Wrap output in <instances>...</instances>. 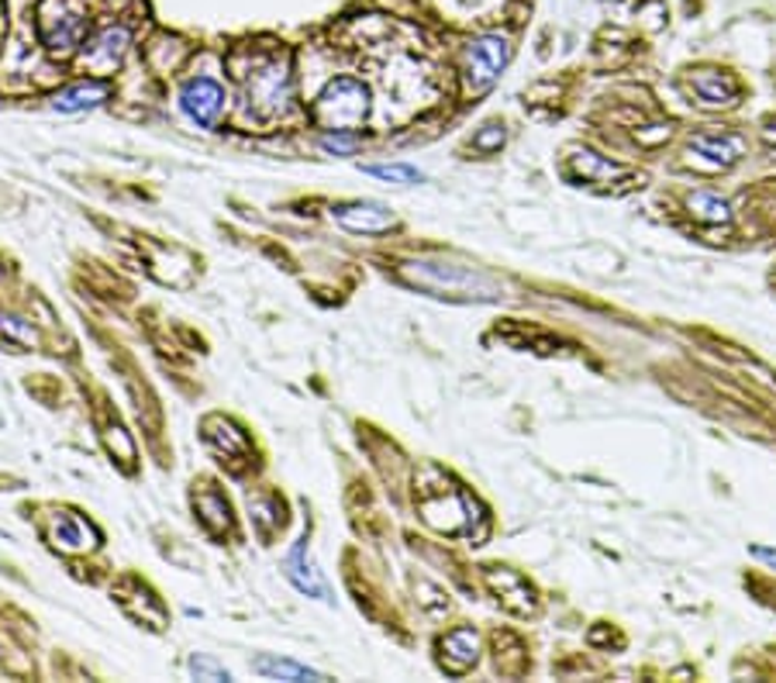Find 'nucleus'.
<instances>
[{
    "mask_svg": "<svg viewBox=\"0 0 776 683\" xmlns=\"http://www.w3.org/2000/svg\"><path fill=\"white\" fill-rule=\"evenodd\" d=\"M204 439H207L210 449H215L218 456H225V459H245L253 449L249 436H245V431L228 418H207L204 421Z\"/></svg>",
    "mask_w": 776,
    "mask_h": 683,
    "instance_id": "obj_12",
    "label": "nucleus"
},
{
    "mask_svg": "<svg viewBox=\"0 0 776 683\" xmlns=\"http://www.w3.org/2000/svg\"><path fill=\"white\" fill-rule=\"evenodd\" d=\"M197 515L204 521V528L210 535H225L232 528V508H228V500L218 494V490H207L197 497Z\"/></svg>",
    "mask_w": 776,
    "mask_h": 683,
    "instance_id": "obj_17",
    "label": "nucleus"
},
{
    "mask_svg": "<svg viewBox=\"0 0 776 683\" xmlns=\"http://www.w3.org/2000/svg\"><path fill=\"white\" fill-rule=\"evenodd\" d=\"M490 584L501 591L504 604H508L511 611H518V615H528V611L536 607V601H532V587H528V584L518 577V573H511V569L490 573Z\"/></svg>",
    "mask_w": 776,
    "mask_h": 683,
    "instance_id": "obj_16",
    "label": "nucleus"
},
{
    "mask_svg": "<svg viewBox=\"0 0 776 683\" xmlns=\"http://www.w3.org/2000/svg\"><path fill=\"white\" fill-rule=\"evenodd\" d=\"M225 87L215 80V77H194L187 80V87L180 90V107H184V115L200 125V128H210L222 111H225Z\"/></svg>",
    "mask_w": 776,
    "mask_h": 683,
    "instance_id": "obj_7",
    "label": "nucleus"
},
{
    "mask_svg": "<svg viewBox=\"0 0 776 683\" xmlns=\"http://www.w3.org/2000/svg\"><path fill=\"white\" fill-rule=\"evenodd\" d=\"M322 149L332 156H352L360 149V135L356 131H328V135H322Z\"/></svg>",
    "mask_w": 776,
    "mask_h": 683,
    "instance_id": "obj_22",
    "label": "nucleus"
},
{
    "mask_svg": "<svg viewBox=\"0 0 776 683\" xmlns=\"http://www.w3.org/2000/svg\"><path fill=\"white\" fill-rule=\"evenodd\" d=\"M480 656V635L473 628H455L439 642V663L445 673L463 676Z\"/></svg>",
    "mask_w": 776,
    "mask_h": 683,
    "instance_id": "obj_11",
    "label": "nucleus"
},
{
    "mask_svg": "<svg viewBox=\"0 0 776 683\" xmlns=\"http://www.w3.org/2000/svg\"><path fill=\"white\" fill-rule=\"evenodd\" d=\"M190 670H194L200 680H204V676H207V680H232V673H228L225 666L210 663V660H204V656H194V660H190Z\"/></svg>",
    "mask_w": 776,
    "mask_h": 683,
    "instance_id": "obj_25",
    "label": "nucleus"
},
{
    "mask_svg": "<svg viewBox=\"0 0 776 683\" xmlns=\"http://www.w3.org/2000/svg\"><path fill=\"white\" fill-rule=\"evenodd\" d=\"M284 569H287V580H291L301 594L317 597V601H332V591H328V584H325V577H322V569L314 566V559H311V553H307V543H304V538H301V543L287 553Z\"/></svg>",
    "mask_w": 776,
    "mask_h": 683,
    "instance_id": "obj_10",
    "label": "nucleus"
},
{
    "mask_svg": "<svg viewBox=\"0 0 776 683\" xmlns=\"http://www.w3.org/2000/svg\"><path fill=\"white\" fill-rule=\"evenodd\" d=\"M245 97H249V107L259 118L284 115L294 100V77H291L287 59L269 56V59L256 62L253 74L245 77Z\"/></svg>",
    "mask_w": 776,
    "mask_h": 683,
    "instance_id": "obj_4",
    "label": "nucleus"
},
{
    "mask_svg": "<svg viewBox=\"0 0 776 683\" xmlns=\"http://www.w3.org/2000/svg\"><path fill=\"white\" fill-rule=\"evenodd\" d=\"M108 84L104 80H80V84H69L52 97V107L62 115H80V111H94L104 100H108Z\"/></svg>",
    "mask_w": 776,
    "mask_h": 683,
    "instance_id": "obj_13",
    "label": "nucleus"
},
{
    "mask_svg": "<svg viewBox=\"0 0 776 683\" xmlns=\"http://www.w3.org/2000/svg\"><path fill=\"white\" fill-rule=\"evenodd\" d=\"M90 21L84 0H46L39 8V42L49 56L69 59L90 39Z\"/></svg>",
    "mask_w": 776,
    "mask_h": 683,
    "instance_id": "obj_2",
    "label": "nucleus"
},
{
    "mask_svg": "<svg viewBox=\"0 0 776 683\" xmlns=\"http://www.w3.org/2000/svg\"><path fill=\"white\" fill-rule=\"evenodd\" d=\"M131 597L125 594V591H118V601H121V607L128 611L131 618H138L143 625H149V628H156V632H163L166 628V607H163V601L149 591V587H143V584H135L131 580Z\"/></svg>",
    "mask_w": 776,
    "mask_h": 683,
    "instance_id": "obj_14",
    "label": "nucleus"
},
{
    "mask_svg": "<svg viewBox=\"0 0 776 683\" xmlns=\"http://www.w3.org/2000/svg\"><path fill=\"white\" fill-rule=\"evenodd\" d=\"M749 553H753L759 563H766L769 569H776V549H773V546H753Z\"/></svg>",
    "mask_w": 776,
    "mask_h": 683,
    "instance_id": "obj_26",
    "label": "nucleus"
},
{
    "mask_svg": "<svg viewBox=\"0 0 776 683\" xmlns=\"http://www.w3.org/2000/svg\"><path fill=\"white\" fill-rule=\"evenodd\" d=\"M253 670L259 676H269V680H322V673H317V670H307L301 663L279 660V656H263V660L253 663Z\"/></svg>",
    "mask_w": 776,
    "mask_h": 683,
    "instance_id": "obj_20",
    "label": "nucleus"
},
{
    "mask_svg": "<svg viewBox=\"0 0 776 683\" xmlns=\"http://www.w3.org/2000/svg\"><path fill=\"white\" fill-rule=\"evenodd\" d=\"M332 218L345 228V232H356V235H383L391 232L397 222L386 204L380 201H352V204H335L332 207Z\"/></svg>",
    "mask_w": 776,
    "mask_h": 683,
    "instance_id": "obj_8",
    "label": "nucleus"
},
{
    "mask_svg": "<svg viewBox=\"0 0 776 683\" xmlns=\"http://www.w3.org/2000/svg\"><path fill=\"white\" fill-rule=\"evenodd\" d=\"M404 280H411L421 291L449 301H498L504 297V283H498L490 273L452 263V260H414L404 266Z\"/></svg>",
    "mask_w": 776,
    "mask_h": 683,
    "instance_id": "obj_1",
    "label": "nucleus"
},
{
    "mask_svg": "<svg viewBox=\"0 0 776 683\" xmlns=\"http://www.w3.org/2000/svg\"><path fill=\"white\" fill-rule=\"evenodd\" d=\"M128 49H131V28L118 21V25H104L97 35H90L77 56L94 74H111L115 66H121Z\"/></svg>",
    "mask_w": 776,
    "mask_h": 683,
    "instance_id": "obj_6",
    "label": "nucleus"
},
{
    "mask_svg": "<svg viewBox=\"0 0 776 683\" xmlns=\"http://www.w3.org/2000/svg\"><path fill=\"white\" fill-rule=\"evenodd\" d=\"M370 115V90L356 77H335L314 100V118L328 131H356Z\"/></svg>",
    "mask_w": 776,
    "mask_h": 683,
    "instance_id": "obj_3",
    "label": "nucleus"
},
{
    "mask_svg": "<svg viewBox=\"0 0 776 683\" xmlns=\"http://www.w3.org/2000/svg\"><path fill=\"white\" fill-rule=\"evenodd\" d=\"M690 84H694V94L708 107L735 104V97H738V84L728 74H721V69H697Z\"/></svg>",
    "mask_w": 776,
    "mask_h": 683,
    "instance_id": "obj_15",
    "label": "nucleus"
},
{
    "mask_svg": "<svg viewBox=\"0 0 776 683\" xmlns=\"http://www.w3.org/2000/svg\"><path fill=\"white\" fill-rule=\"evenodd\" d=\"M490 131H480L477 138H473V146L480 149V153H493V149H501L504 146V128L501 125H487Z\"/></svg>",
    "mask_w": 776,
    "mask_h": 683,
    "instance_id": "obj_24",
    "label": "nucleus"
},
{
    "mask_svg": "<svg viewBox=\"0 0 776 683\" xmlns=\"http://www.w3.org/2000/svg\"><path fill=\"white\" fill-rule=\"evenodd\" d=\"M49 543L59 553L77 556V553H90L100 543V535L87 518H80L73 511H56L52 521H49Z\"/></svg>",
    "mask_w": 776,
    "mask_h": 683,
    "instance_id": "obj_9",
    "label": "nucleus"
},
{
    "mask_svg": "<svg viewBox=\"0 0 776 683\" xmlns=\"http://www.w3.org/2000/svg\"><path fill=\"white\" fill-rule=\"evenodd\" d=\"M0 332H4L11 342H21V345H35L39 342V332H35L31 321L18 318V314H4L0 318Z\"/></svg>",
    "mask_w": 776,
    "mask_h": 683,
    "instance_id": "obj_21",
    "label": "nucleus"
},
{
    "mask_svg": "<svg viewBox=\"0 0 776 683\" xmlns=\"http://www.w3.org/2000/svg\"><path fill=\"white\" fill-rule=\"evenodd\" d=\"M690 214L697 222H704V225H728L731 222V207H728V201L725 197H718V194H711V191H697V194H690Z\"/></svg>",
    "mask_w": 776,
    "mask_h": 683,
    "instance_id": "obj_19",
    "label": "nucleus"
},
{
    "mask_svg": "<svg viewBox=\"0 0 776 683\" xmlns=\"http://www.w3.org/2000/svg\"><path fill=\"white\" fill-rule=\"evenodd\" d=\"M694 153L728 166V163H735L738 156H743V138H738V135H697L694 138Z\"/></svg>",
    "mask_w": 776,
    "mask_h": 683,
    "instance_id": "obj_18",
    "label": "nucleus"
},
{
    "mask_svg": "<svg viewBox=\"0 0 776 683\" xmlns=\"http://www.w3.org/2000/svg\"><path fill=\"white\" fill-rule=\"evenodd\" d=\"M511 62V39L501 31H487V35H477V39L466 46V90L480 94V90H490L493 84H498V77L508 69Z\"/></svg>",
    "mask_w": 776,
    "mask_h": 683,
    "instance_id": "obj_5",
    "label": "nucleus"
},
{
    "mask_svg": "<svg viewBox=\"0 0 776 683\" xmlns=\"http://www.w3.org/2000/svg\"><path fill=\"white\" fill-rule=\"evenodd\" d=\"M370 176H380V179H394V184H421V169L414 166H401V163H391V166H366Z\"/></svg>",
    "mask_w": 776,
    "mask_h": 683,
    "instance_id": "obj_23",
    "label": "nucleus"
}]
</instances>
